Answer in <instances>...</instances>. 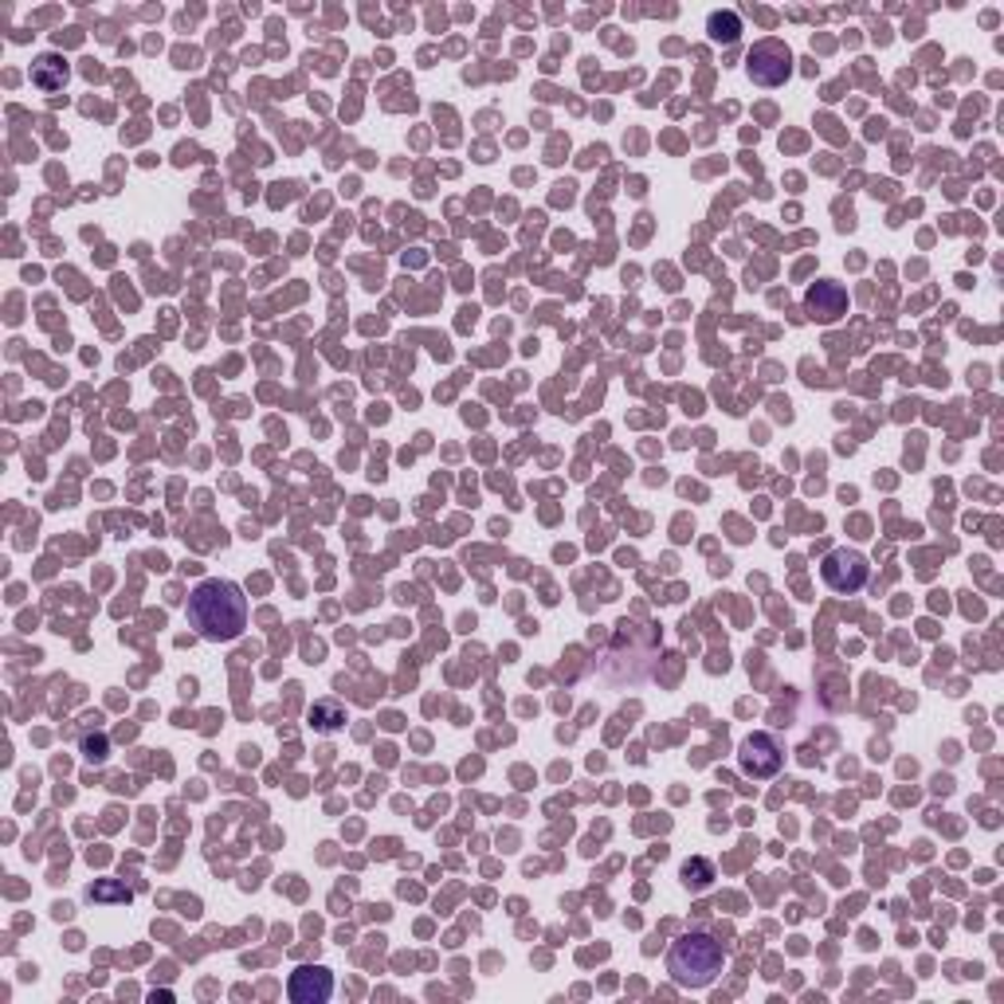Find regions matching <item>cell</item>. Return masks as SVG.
<instances>
[{
  "instance_id": "cell-5",
  "label": "cell",
  "mask_w": 1004,
  "mask_h": 1004,
  "mask_svg": "<svg viewBox=\"0 0 1004 1004\" xmlns=\"http://www.w3.org/2000/svg\"><path fill=\"white\" fill-rule=\"evenodd\" d=\"M824 581H829V589L836 592H855L864 589L867 581V557L855 554V549H836V554L824 557Z\"/></svg>"
},
{
  "instance_id": "cell-1",
  "label": "cell",
  "mask_w": 1004,
  "mask_h": 1004,
  "mask_svg": "<svg viewBox=\"0 0 1004 1004\" xmlns=\"http://www.w3.org/2000/svg\"><path fill=\"white\" fill-rule=\"evenodd\" d=\"M189 624L204 635V640H236L247 628V597L236 581H201L189 592Z\"/></svg>"
},
{
  "instance_id": "cell-2",
  "label": "cell",
  "mask_w": 1004,
  "mask_h": 1004,
  "mask_svg": "<svg viewBox=\"0 0 1004 1004\" xmlns=\"http://www.w3.org/2000/svg\"><path fill=\"white\" fill-rule=\"evenodd\" d=\"M726 965V953H723V942H714L711 934H703V930H691V934H683L675 946H671L667 953V973L675 985L683 989H706L714 985V978L723 973Z\"/></svg>"
},
{
  "instance_id": "cell-10",
  "label": "cell",
  "mask_w": 1004,
  "mask_h": 1004,
  "mask_svg": "<svg viewBox=\"0 0 1004 1004\" xmlns=\"http://www.w3.org/2000/svg\"><path fill=\"white\" fill-rule=\"evenodd\" d=\"M683 883H687V887H695V890L711 887V883H714V867L706 864V859H691V864H683Z\"/></svg>"
},
{
  "instance_id": "cell-3",
  "label": "cell",
  "mask_w": 1004,
  "mask_h": 1004,
  "mask_svg": "<svg viewBox=\"0 0 1004 1004\" xmlns=\"http://www.w3.org/2000/svg\"><path fill=\"white\" fill-rule=\"evenodd\" d=\"M746 71L758 87H781V83L793 75V52H789L781 40H761V44H754V52H749Z\"/></svg>"
},
{
  "instance_id": "cell-7",
  "label": "cell",
  "mask_w": 1004,
  "mask_h": 1004,
  "mask_svg": "<svg viewBox=\"0 0 1004 1004\" xmlns=\"http://www.w3.org/2000/svg\"><path fill=\"white\" fill-rule=\"evenodd\" d=\"M847 307V295L840 282H816L809 291V314L820 318V322H836Z\"/></svg>"
},
{
  "instance_id": "cell-9",
  "label": "cell",
  "mask_w": 1004,
  "mask_h": 1004,
  "mask_svg": "<svg viewBox=\"0 0 1004 1004\" xmlns=\"http://www.w3.org/2000/svg\"><path fill=\"white\" fill-rule=\"evenodd\" d=\"M706 32H711L714 44H734L741 32V20L738 12H714L711 20H706Z\"/></svg>"
},
{
  "instance_id": "cell-6",
  "label": "cell",
  "mask_w": 1004,
  "mask_h": 1004,
  "mask_svg": "<svg viewBox=\"0 0 1004 1004\" xmlns=\"http://www.w3.org/2000/svg\"><path fill=\"white\" fill-rule=\"evenodd\" d=\"M295 1004H322L334 993V978H330L322 965H302L299 973H291V985H287Z\"/></svg>"
},
{
  "instance_id": "cell-8",
  "label": "cell",
  "mask_w": 1004,
  "mask_h": 1004,
  "mask_svg": "<svg viewBox=\"0 0 1004 1004\" xmlns=\"http://www.w3.org/2000/svg\"><path fill=\"white\" fill-rule=\"evenodd\" d=\"M32 83L40 90H63V83H67V63H63L60 55H44V60H35Z\"/></svg>"
},
{
  "instance_id": "cell-4",
  "label": "cell",
  "mask_w": 1004,
  "mask_h": 1004,
  "mask_svg": "<svg viewBox=\"0 0 1004 1004\" xmlns=\"http://www.w3.org/2000/svg\"><path fill=\"white\" fill-rule=\"evenodd\" d=\"M781 746H777L773 734H749L746 741L738 746V766L746 777H754V781H766V777H773L777 769H781Z\"/></svg>"
}]
</instances>
